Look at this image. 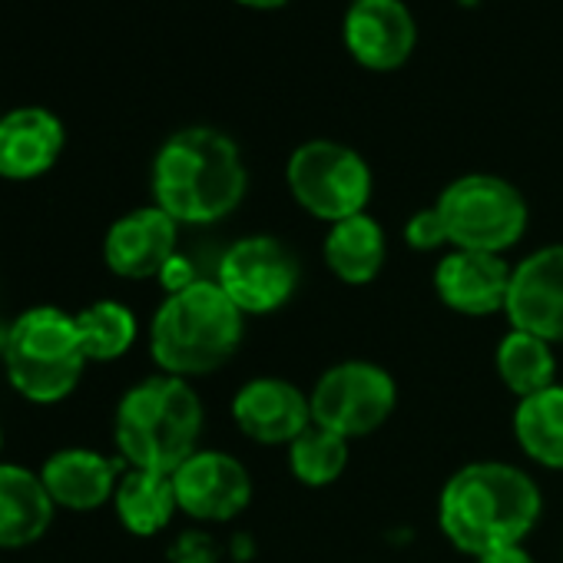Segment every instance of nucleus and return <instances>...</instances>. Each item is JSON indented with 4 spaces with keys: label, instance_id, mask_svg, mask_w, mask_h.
Returning a JSON list of instances; mask_svg holds the SVG:
<instances>
[{
    "label": "nucleus",
    "instance_id": "nucleus-1",
    "mask_svg": "<svg viewBox=\"0 0 563 563\" xmlns=\"http://www.w3.org/2000/svg\"><path fill=\"white\" fill-rule=\"evenodd\" d=\"M540 487L514 464L474 461L448 477L438 500L444 537L471 556L520 543L540 517Z\"/></svg>",
    "mask_w": 563,
    "mask_h": 563
},
{
    "label": "nucleus",
    "instance_id": "nucleus-2",
    "mask_svg": "<svg viewBox=\"0 0 563 563\" xmlns=\"http://www.w3.org/2000/svg\"><path fill=\"white\" fill-rule=\"evenodd\" d=\"M249 186L242 153L232 136L212 126L173 133L153 159V199L186 225H212L235 212Z\"/></svg>",
    "mask_w": 563,
    "mask_h": 563
},
{
    "label": "nucleus",
    "instance_id": "nucleus-3",
    "mask_svg": "<svg viewBox=\"0 0 563 563\" xmlns=\"http://www.w3.org/2000/svg\"><path fill=\"white\" fill-rule=\"evenodd\" d=\"M113 434L130 467L176 474L199 451L202 405L186 378L153 375L120 398Z\"/></svg>",
    "mask_w": 563,
    "mask_h": 563
},
{
    "label": "nucleus",
    "instance_id": "nucleus-4",
    "mask_svg": "<svg viewBox=\"0 0 563 563\" xmlns=\"http://www.w3.org/2000/svg\"><path fill=\"white\" fill-rule=\"evenodd\" d=\"M242 342V312L219 289L216 278L169 296L153 316V362L176 378H196L222 368Z\"/></svg>",
    "mask_w": 563,
    "mask_h": 563
},
{
    "label": "nucleus",
    "instance_id": "nucleus-5",
    "mask_svg": "<svg viewBox=\"0 0 563 563\" xmlns=\"http://www.w3.org/2000/svg\"><path fill=\"white\" fill-rule=\"evenodd\" d=\"M8 382L18 395L34 405L64 401L84 378L87 355L77 332V316L54 306H37L24 312L4 345Z\"/></svg>",
    "mask_w": 563,
    "mask_h": 563
},
{
    "label": "nucleus",
    "instance_id": "nucleus-6",
    "mask_svg": "<svg viewBox=\"0 0 563 563\" xmlns=\"http://www.w3.org/2000/svg\"><path fill=\"white\" fill-rule=\"evenodd\" d=\"M434 209L454 249L500 255L527 232V199L514 183L490 173H467L448 183Z\"/></svg>",
    "mask_w": 563,
    "mask_h": 563
},
{
    "label": "nucleus",
    "instance_id": "nucleus-7",
    "mask_svg": "<svg viewBox=\"0 0 563 563\" xmlns=\"http://www.w3.org/2000/svg\"><path fill=\"white\" fill-rule=\"evenodd\" d=\"M286 183L296 202L335 225L362 216L372 199V169L358 150L335 140H309L286 163Z\"/></svg>",
    "mask_w": 563,
    "mask_h": 563
},
{
    "label": "nucleus",
    "instance_id": "nucleus-8",
    "mask_svg": "<svg viewBox=\"0 0 563 563\" xmlns=\"http://www.w3.org/2000/svg\"><path fill=\"white\" fill-rule=\"evenodd\" d=\"M216 282L242 316H268L292 299L299 258L272 235H245L219 255Z\"/></svg>",
    "mask_w": 563,
    "mask_h": 563
},
{
    "label": "nucleus",
    "instance_id": "nucleus-9",
    "mask_svg": "<svg viewBox=\"0 0 563 563\" xmlns=\"http://www.w3.org/2000/svg\"><path fill=\"white\" fill-rule=\"evenodd\" d=\"M309 401H312V424L352 441L378 431L391 418L398 405V388L382 365L342 362L319 378Z\"/></svg>",
    "mask_w": 563,
    "mask_h": 563
},
{
    "label": "nucleus",
    "instance_id": "nucleus-10",
    "mask_svg": "<svg viewBox=\"0 0 563 563\" xmlns=\"http://www.w3.org/2000/svg\"><path fill=\"white\" fill-rule=\"evenodd\" d=\"M517 332L543 342H563V245H543L530 252L510 272L504 306Z\"/></svg>",
    "mask_w": 563,
    "mask_h": 563
},
{
    "label": "nucleus",
    "instance_id": "nucleus-11",
    "mask_svg": "<svg viewBox=\"0 0 563 563\" xmlns=\"http://www.w3.org/2000/svg\"><path fill=\"white\" fill-rule=\"evenodd\" d=\"M345 51L375 74H391L408 64L418 44V24L401 0H355L342 24Z\"/></svg>",
    "mask_w": 563,
    "mask_h": 563
},
{
    "label": "nucleus",
    "instance_id": "nucleus-12",
    "mask_svg": "<svg viewBox=\"0 0 563 563\" xmlns=\"http://www.w3.org/2000/svg\"><path fill=\"white\" fill-rule=\"evenodd\" d=\"M176 504L196 520H232L252 500V477L225 451H196L173 474Z\"/></svg>",
    "mask_w": 563,
    "mask_h": 563
},
{
    "label": "nucleus",
    "instance_id": "nucleus-13",
    "mask_svg": "<svg viewBox=\"0 0 563 563\" xmlns=\"http://www.w3.org/2000/svg\"><path fill=\"white\" fill-rule=\"evenodd\" d=\"M232 418L258 444H292L312 428V401L286 378H252L232 398Z\"/></svg>",
    "mask_w": 563,
    "mask_h": 563
},
{
    "label": "nucleus",
    "instance_id": "nucleus-14",
    "mask_svg": "<svg viewBox=\"0 0 563 563\" xmlns=\"http://www.w3.org/2000/svg\"><path fill=\"white\" fill-rule=\"evenodd\" d=\"M179 222L159 206H143L117 219L103 242V258L120 278H153L176 255Z\"/></svg>",
    "mask_w": 563,
    "mask_h": 563
},
{
    "label": "nucleus",
    "instance_id": "nucleus-15",
    "mask_svg": "<svg viewBox=\"0 0 563 563\" xmlns=\"http://www.w3.org/2000/svg\"><path fill=\"white\" fill-rule=\"evenodd\" d=\"M510 272L500 255L454 249L434 272V289L441 302L461 316H494L507 306Z\"/></svg>",
    "mask_w": 563,
    "mask_h": 563
},
{
    "label": "nucleus",
    "instance_id": "nucleus-16",
    "mask_svg": "<svg viewBox=\"0 0 563 563\" xmlns=\"http://www.w3.org/2000/svg\"><path fill=\"white\" fill-rule=\"evenodd\" d=\"M67 133L57 113L44 107H21L0 117V176L37 179L64 153Z\"/></svg>",
    "mask_w": 563,
    "mask_h": 563
},
{
    "label": "nucleus",
    "instance_id": "nucleus-17",
    "mask_svg": "<svg viewBox=\"0 0 563 563\" xmlns=\"http://www.w3.org/2000/svg\"><path fill=\"white\" fill-rule=\"evenodd\" d=\"M123 464H126L123 457L110 461L90 448H64L47 457L41 481L57 507L84 514L103 507L117 494Z\"/></svg>",
    "mask_w": 563,
    "mask_h": 563
},
{
    "label": "nucleus",
    "instance_id": "nucleus-18",
    "mask_svg": "<svg viewBox=\"0 0 563 563\" xmlns=\"http://www.w3.org/2000/svg\"><path fill=\"white\" fill-rule=\"evenodd\" d=\"M54 510L57 504L41 474L18 464H0V550L37 543L47 533Z\"/></svg>",
    "mask_w": 563,
    "mask_h": 563
},
{
    "label": "nucleus",
    "instance_id": "nucleus-19",
    "mask_svg": "<svg viewBox=\"0 0 563 563\" xmlns=\"http://www.w3.org/2000/svg\"><path fill=\"white\" fill-rule=\"evenodd\" d=\"M385 232L368 212L335 222L325 235V265L349 286L372 282L385 265Z\"/></svg>",
    "mask_w": 563,
    "mask_h": 563
},
{
    "label": "nucleus",
    "instance_id": "nucleus-20",
    "mask_svg": "<svg viewBox=\"0 0 563 563\" xmlns=\"http://www.w3.org/2000/svg\"><path fill=\"white\" fill-rule=\"evenodd\" d=\"M113 507L130 533H136V537L159 533L179 510L173 474L140 471V467L123 471L117 494H113Z\"/></svg>",
    "mask_w": 563,
    "mask_h": 563
},
{
    "label": "nucleus",
    "instance_id": "nucleus-21",
    "mask_svg": "<svg viewBox=\"0 0 563 563\" xmlns=\"http://www.w3.org/2000/svg\"><path fill=\"white\" fill-rule=\"evenodd\" d=\"M514 434L527 457L550 471H563V385H550L517 401Z\"/></svg>",
    "mask_w": 563,
    "mask_h": 563
},
{
    "label": "nucleus",
    "instance_id": "nucleus-22",
    "mask_svg": "<svg viewBox=\"0 0 563 563\" xmlns=\"http://www.w3.org/2000/svg\"><path fill=\"white\" fill-rule=\"evenodd\" d=\"M494 365H497V375L500 382L517 395V398H530L553 382L556 375V358H553V349L550 342L537 339V335H527V332H517L510 329L500 345H497V355H494Z\"/></svg>",
    "mask_w": 563,
    "mask_h": 563
},
{
    "label": "nucleus",
    "instance_id": "nucleus-23",
    "mask_svg": "<svg viewBox=\"0 0 563 563\" xmlns=\"http://www.w3.org/2000/svg\"><path fill=\"white\" fill-rule=\"evenodd\" d=\"M77 332L87 362H113L133 349L136 319L120 302H93L77 316Z\"/></svg>",
    "mask_w": 563,
    "mask_h": 563
},
{
    "label": "nucleus",
    "instance_id": "nucleus-24",
    "mask_svg": "<svg viewBox=\"0 0 563 563\" xmlns=\"http://www.w3.org/2000/svg\"><path fill=\"white\" fill-rule=\"evenodd\" d=\"M349 464V441L335 431L312 424L289 444V467L309 487H325L342 477Z\"/></svg>",
    "mask_w": 563,
    "mask_h": 563
},
{
    "label": "nucleus",
    "instance_id": "nucleus-25",
    "mask_svg": "<svg viewBox=\"0 0 563 563\" xmlns=\"http://www.w3.org/2000/svg\"><path fill=\"white\" fill-rule=\"evenodd\" d=\"M405 239H408V245L418 249V252H431V249L444 245L448 235H444V225H441L438 209H434V206H431V209H418V212L408 219V225H405Z\"/></svg>",
    "mask_w": 563,
    "mask_h": 563
},
{
    "label": "nucleus",
    "instance_id": "nucleus-26",
    "mask_svg": "<svg viewBox=\"0 0 563 563\" xmlns=\"http://www.w3.org/2000/svg\"><path fill=\"white\" fill-rule=\"evenodd\" d=\"M156 278L163 282V289H166L169 296H176V292H183V289L196 286V282H199V272H196L192 258H186V255H179V252H176V255L163 265V272H159Z\"/></svg>",
    "mask_w": 563,
    "mask_h": 563
},
{
    "label": "nucleus",
    "instance_id": "nucleus-27",
    "mask_svg": "<svg viewBox=\"0 0 563 563\" xmlns=\"http://www.w3.org/2000/svg\"><path fill=\"white\" fill-rule=\"evenodd\" d=\"M477 563H533V556L520 543H514V547H500V550L477 556Z\"/></svg>",
    "mask_w": 563,
    "mask_h": 563
},
{
    "label": "nucleus",
    "instance_id": "nucleus-28",
    "mask_svg": "<svg viewBox=\"0 0 563 563\" xmlns=\"http://www.w3.org/2000/svg\"><path fill=\"white\" fill-rule=\"evenodd\" d=\"M242 8H252V11H275V8H286L289 0H235Z\"/></svg>",
    "mask_w": 563,
    "mask_h": 563
},
{
    "label": "nucleus",
    "instance_id": "nucleus-29",
    "mask_svg": "<svg viewBox=\"0 0 563 563\" xmlns=\"http://www.w3.org/2000/svg\"><path fill=\"white\" fill-rule=\"evenodd\" d=\"M0 448H4V428H0Z\"/></svg>",
    "mask_w": 563,
    "mask_h": 563
},
{
    "label": "nucleus",
    "instance_id": "nucleus-30",
    "mask_svg": "<svg viewBox=\"0 0 563 563\" xmlns=\"http://www.w3.org/2000/svg\"><path fill=\"white\" fill-rule=\"evenodd\" d=\"M464 4H474V0H464Z\"/></svg>",
    "mask_w": 563,
    "mask_h": 563
},
{
    "label": "nucleus",
    "instance_id": "nucleus-31",
    "mask_svg": "<svg viewBox=\"0 0 563 563\" xmlns=\"http://www.w3.org/2000/svg\"><path fill=\"white\" fill-rule=\"evenodd\" d=\"M352 4H355V0H352Z\"/></svg>",
    "mask_w": 563,
    "mask_h": 563
}]
</instances>
